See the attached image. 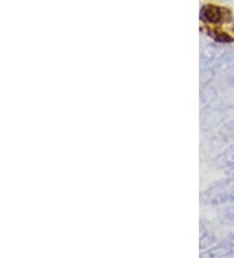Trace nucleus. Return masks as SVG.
<instances>
[{
  "label": "nucleus",
  "mask_w": 234,
  "mask_h": 258,
  "mask_svg": "<svg viewBox=\"0 0 234 258\" xmlns=\"http://www.w3.org/2000/svg\"><path fill=\"white\" fill-rule=\"evenodd\" d=\"M226 172H228L230 176H234V164L229 167V168H226Z\"/></svg>",
  "instance_id": "1a4fd4ad"
},
{
  "label": "nucleus",
  "mask_w": 234,
  "mask_h": 258,
  "mask_svg": "<svg viewBox=\"0 0 234 258\" xmlns=\"http://www.w3.org/2000/svg\"><path fill=\"white\" fill-rule=\"evenodd\" d=\"M216 166L222 167V168H229L234 164V146L229 148L228 150H225L224 153L218 155L215 161Z\"/></svg>",
  "instance_id": "20e7f679"
},
{
  "label": "nucleus",
  "mask_w": 234,
  "mask_h": 258,
  "mask_svg": "<svg viewBox=\"0 0 234 258\" xmlns=\"http://www.w3.org/2000/svg\"><path fill=\"white\" fill-rule=\"evenodd\" d=\"M228 242H229V244H231V245L234 246V232L231 233L230 236H229V239H228Z\"/></svg>",
  "instance_id": "9d476101"
},
{
  "label": "nucleus",
  "mask_w": 234,
  "mask_h": 258,
  "mask_svg": "<svg viewBox=\"0 0 234 258\" xmlns=\"http://www.w3.org/2000/svg\"><path fill=\"white\" fill-rule=\"evenodd\" d=\"M220 221L222 222V224L234 227V209H225L224 214L221 215Z\"/></svg>",
  "instance_id": "0eeeda50"
},
{
  "label": "nucleus",
  "mask_w": 234,
  "mask_h": 258,
  "mask_svg": "<svg viewBox=\"0 0 234 258\" xmlns=\"http://www.w3.org/2000/svg\"><path fill=\"white\" fill-rule=\"evenodd\" d=\"M200 258H234V246L231 244H220L203 250Z\"/></svg>",
  "instance_id": "7ed1b4c3"
},
{
  "label": "nucleus",
  "mask_w": 234,
  "mask_h": 258,
  "mask_svg": "<svg viewBox=\"0 0 234 258\" xmlns=\"http://www.w3.org/2000/svg\"><path fill=\"white\" fill-rule=\"evenodd\" d=\"M213 242H215V235L212 231H209L204 223L200 224V249L206 250V249L211 248Z\"/></svg>",
  "instance_id": "39448f33"
},
{
  "label": "nucleus",
  "mask_w": 234,
  "mask_h": 258,
  "mask_svg": "<svg viewBox=\"0 0 234 258\" xmlns=\"http://www.w3.org/2000/svg\"><path fill=\"white\" fill-rule=\"evenodd\" d=\"M220 136L225 140L234 139V119L225 123L224 125L220 128Z\"/></svg>",
  "instance_id": "423d86ee"
},
{
  "label": "nucleus",
  "mask_w": 234,
  "mask_h": 258,
  "mask_svg": "<svg viewBox=\"0 0 234 258\" xmlns=\"http://www.w3.org/2000/svg\"><path fill=\"white\" fill-rule=\"evenodd\" d=\"M225 206H226V209H234V195L231 196L230 199H229V201L225 204Z\"/></svg>",
  "instance_id": "6e6552de"
},
{
  "label": "nucleus",
  "mask_w": 234,
  "mask_h": 258,
  "mask_svg": "<svg viewBox=\"0 0 234 258\" xmlns=\"http://www.w3.org/2000/svg\"><path fill=\"white\" fill-rule=\"evenodd\" d=\"M234 195V176L212 184L202 195V201L212 206H225Z\"/></svg>",
  "instance_id": "f257e3e1"
},
{
  "label": "nucleus",
  "mask_w": 234,
  "mask_h": 258,
  "mask_svg": "<svg viewBox=\"0 0 234 258\" xmlns=\"http://www.w3.org/2000/svg\"><path fill=\"white\" fill-rule=\"evenodd\" d=\"M229 106L234 107V97H233V99H230V103H229Z\"/></svg>",
  "instance_id": "9b49d317"
},
{
  "label": "nucleus",
  "mask_w": 234,
  "mask_h": 258,
  "mask_svg": "<svg viewBox=\"0 0 234 258\" xmlns=\"http://www.w3.org/2000/svg\"><path fill=\"white\" fill-rule=\"evenodd\" d=\"M230 12L221 7L212 6V4H204L200 10V17L208 24H220L229 19Z\"/></svg>",
  "instance_id": "f03ea898"
}]
</instances>
